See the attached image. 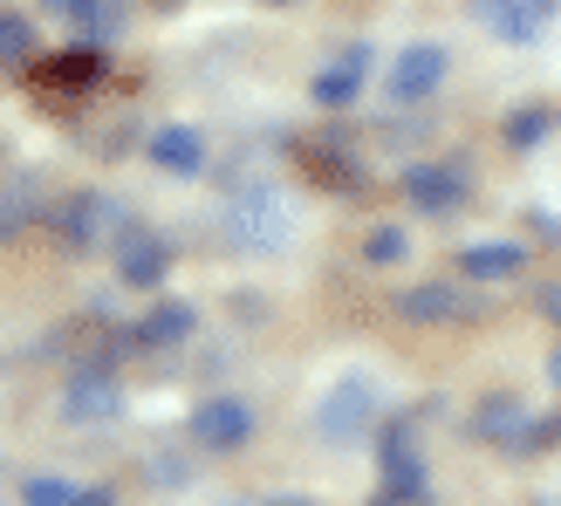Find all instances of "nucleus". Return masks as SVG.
Instances as JSON below:
<instances>
[{
    "label": "nucleus",
    "mask_w": 561,
    "mask_h": 506,
    "mask_svg": "<svg viewBox=\"0 0 561 506\" xmlns=\"http://www.w3.org/2000/svg\"><path fill=\"white\" fill-rule=\"evenodd\" d=\"M227 240L247 246V253H280L295 240V206L280 199V192H267V185L240 192V199L227 206Z\"/></svg>",
    "instance_id": "nucleus-1"
},
{
    "label": "nucleus",
    "mask_w": 561,
    "mask_h": 506,
    "mask_svg": "<svg viewBox=\"0 0 561 506\" xmlns=\"http://www.w3.org/2000/svg\"><path fill=\"white\" fill-rule=\"evenodd\" d=\"M370 425H377V383H370V377H343V383H329V390H322V404H316V432H322L329 445H356Z\"/></svg>",
    "instance_id": "nucleus-2"
},
{
    "label": "nucleus",
    "mask_w": 561,
    "mask_h": 506,
    "mask_svg": "<svg viewBox=\"0 0 561 506\" xmlns=\"http://www.w3.org/2000/svg\"><path fill=\"white\" fill-rule=\"evenodd\" d=\"M185 432H192V445H199V452H240V445L254 438V404H240V398H206V404H192Z\"/></svg>",
    "instance_id": "nucleus-3"
},
{
    "label": "nucleus",
    "mask_w": 561,
    "mask_h": 506,
    "mask_svg": "<svg viewBox=\"0 0 561 506\" xmlns=\"http://www.w3.org/2000/svg\"><path fill=\"white\" fill-rule=\"evenodd\" d=\"M466 14L480 21L486 35H500V42L527 48V42H541V35H548L554 0H466Z\"/></svg>",
    "instance_id": "nucleus-4"
},
{
    "label": "nucleus",
    "mask_w": 561,
    "mask_h": 506,
    "mask_svg": "<svg viewBox=\"0 0 561 506\" xmlns=\"http://www.w3.org/2000/svg\"><path fill=\"white\" fill-rule=\"evenodd\" d=\"M117 411H124V390H117V377H110L103 363H90V370L69 377V398H62L69 425H110Z\"/></svg>",
    "instance_id": "nucleus-5"
},
{
    "label": "nucleus",
    "mask_w": 561,
    "mask_h": 506,
    "mask_svg": "<svg viewBox=\"0 0 561 506\" xmlns=\"http://www.w3.org/2000/svg\"><path fill=\"white\" fill-rule=\"evenodd\" d=\"M445 69H453V55H445L438 42H411L398 62H390V96H398V103H425L445 82Z\"/></svg>",
    "instance_id": "nucleus-6"
},
{
    "label": "nucleus",
    "mask_w": 561,
    "mask_h": 506,
    "mask_svg": "<svg viewBox=\"0 0 561 506\" xmlns=\"http://www.w3.org/2000/svg\"><path fill=\"white\" fill-rule=\"evenodd\" d=\"M404 199L425 219H445V212L466 206V172H459V164H411V172H404Z\"/></svg>",
    "instance_id": "nucleus-7"
},
{
    "label": "nucleus",
    "mask_w": 561,
    "mask_h": 506,
    "mask_svg": "<svg viewBox=\"0 0 561 506\" xmlns=\"http://www.w3.org/2000/svg\"><path fill=\"white\" fill-rule=\"evenodd\" d=\"M117 219H124V212H117V199H103V192H76V199L55 212V233H62V240L82 253V246H103Z\"/></svg>",
    "instance_id": "nucleus-8"
},
{
    "label": "nucleus",
    "mask_w": 561,
    "mask_h": 506,
    "mask_svg": "<svg viewBox=\"0 0 561 506\" xmlns=\"http://www.w3.org/2000/svg\"><path fill=\"white\" fill-rule=\"evenodd\" d=\"M363 82H370V48H343V62H329L316 82H308V96H316L322 110H350L356 96H363Z\"/></svg>",
    "instance_id": "nucleus-9"
},
{
    "label": "nucleus",
    "mask_w": 561,
    "mask_h": 506,
    "mask_svg": "<svg viewBox=\"0 0 561 506\" xmlns=\"http://www.w3.org/2000/svg\"><path fill=\"white\" fill-rule=\"evenodd\" d=\"M425 486H432L425 459L411 452V438H404V432H390V438H383V493H390V499H404V506H417V499H425Z\"/></svg>",
    "instance_id": "nucleus-10"
},
{
    "label": "nucleus",
    "mask_w": 561,
    "mask_h": 506,
    "mask_svg": "<svg viewBox=\"0 0 561 506\" xmlns=\"http://www.w3.org/2000/svg\"><path fill=\"white\" fill-rule=\"evenodd\" d=\"M117 274H124V288H158V280L172 274V246H164L158 233H124Z\"/></svg>",
    "instance_id": "nucleus-11"
},
{
    "label": "nucleus",
    "mask_w": 561,
    "mask_h": 506,
    "mask_svg": "<svg viewBox=\"0 0 561 506\" xmlns=\"http://www.w3.org/2000/svg\"><path fill=\"white\" fill-rule=\"evenodd\" d=\"M145 158L164 164V172H179V179H199V164H206V137L192 130V124H164V130H151Z\"/></svg>",
    "instance_id": "nucleus-12"
},
{
    "label": "nucleus",
    "mask_w": 561,
    "mask_h": 506,
    "mask_svg": "<svg viewBox=\"0 0 561 506\" xmlns=\"http://www.w3.org/2000/svg\"><path fill=\"white\" fill-rule=\"evenodd\" d=\"M192 329H199V315H192L185 301H158L151 315L130 329V343L137 349H179V343H192Z\"/></svg>",
    "instance_id": "nucleus-13"
},
{
    "label": "nucleus",
    "mask_w": 561,
    "mask_h": 506,
    "mask_svg": "<svg viewBox=\"0 0 561 506\" xmlns=\"http://www.w3.org/2000/svg\"><path fill=\"white\" fill-rule=\"evenodd\" d=\"M459 267H466V280H507L527 267V246L520 240H472L459 253Z\"/></svg>",
    "instance_id": "nucleus-14"
},
{
    "label": "nucleus",
    "mask_w": 561,
    "mask_h": 506,
    "mask_svg": "<svg viewBox=\"0 0 561 506\" xmlns=\"http://www.w3.org/2000/svg\"><path fill=\"white\" fill-rule=\"evenodd\" d=\"M35 82H42V90H96V82H103V55H90V48H69V55H55V62H42L35 69Z\"/></svg>",
    "instance_id": "nucleus-15"
},
{
    "label": "nucleus",
    "mask_w": 561,
    "mask_h": 506,
    "mask_svg": "<svg viewBox=\"0 0 561 506\" xmlns=\"http://www.w3.org/2000/svg\"><path fill=\"white\" fill-rule=\"evenodd\" d=\"M42 14L69 21L82 42H110V35H117V8H110V0H42Z\"/></svg>",
    "instance_id": "nucleus-16"
},
{
    "label": "nucleus",
    "mask_w": 561,
    "mask_h": 506,
    "mask_svg": "<svg viewBox=\"0 0 561 506\" xmlns=\"http://www.w3.org/2000/svg\"><path fill=\"white\" fill-rule=\"evenodd\" d=\"M520 432H527V404L520 398H486L480 411H472V438H486V445H507L514 452Z\"/></svg>",
    "instance_id": "nucleus-17"
},
{
    "label": "nucleus",
    "mask_w": 561,
    "mask_h": 506,
    "mask_svg": "<svg viewBox=\"0 0 561 506\" xmlns=\"http://www.w3.org/2000/svg\"><path fill=\"white\" fill-rule=\"evenodd\" d=\"M466 295H453V288H438V280H432V288H404L398 295V315L404 322H459L466 315Z\"/></svg>",
    "instance_id": "nucleus-18"
},
{
    "label": "nucleus",
    "mask_w": 561,
    "mask_h": 506,
    "mask_svg": "<svg viewBox=\"0 0 561 506\" xmlns=\"http://www.w3.org/2000/svg\"><path fill=\"white\" fill-rule=\"evenodd\" d=\"M548 130H554V110L548 103H520L514 117H507V145L514 151H535V145H548Z\"/></svg>",
    "instance_id": "nucleus-19"
},
{
    "label": "nucleus",
    "mask_w": 561,
    "mask_h": 506,
    "mask_svg": "<svg viewBox=\"0 0 561 506\" xmlns=\"http://www.w3.org/2000/svg\"><path fill=\"white\" fill-rule=\"evenodd\" d=\"M35 55V21L27 14H0V69H21Z\"/></svg>",
    "instance_id": "nucleus-20"
},
{
    "label": "nucleus",
    "mask_w": 561,
    "mask_h": 506,
    "mask_svg": "<svg viewBox=\"0 0 561 506\" xmlns=\"http://www.w3.org/2000/svg\"><path fill=\"white\" fill-rule=\"evenodd\" d=\"M35 212H42V192H35V185H14L8 199H0V240H8V233H21Z\"/></svg>",
    "instance_id": "nucleus-21"
},
{
    "label": "nucleus",
    "mask_w": 561,
    "mask_h": 506,
    "mask_svg": "<svg viewBox=\"0 0 561 506\" xmlns=\"http://www.w3.org/2000/svg\"><path fill=\"white\" fill-rule=\"evenodd\" d=\"M69 499H76V486L55 480V472H35V480L21 486V506H69Z\"/></svg>",
    "instance_id": "nucleus-22"
},
{
    "label": "nucleus",
    "mask_w": 561,
    "mask_h": 506,
    "mask_svg": "<svg viewBox=\"0 0 561 506\" xmlns=\"http://www.w3.org/2000/svg\"><path fill=\"white\" fill-rule=\"evenodd\" d=\"M404 246H411V240H404L398 227H377L370 240H363V261H370V267H390V261H404Z\"/></svg>",
    "instance_id": "nucleus-23"
},
{
    "label": "nucleus",
    "mask_w": 561,
    "mask_h": 506,
    "mask_svg": "<svg viewBox=\"0 0 561 506\" xmlns=\"http://www.w3.org/2000/svg\"><path fill=\"white\" fill-rule=\"evenodd\" d=\"M69 506H117V493H110V486H90V493H76Z\"/></svg>",
    "instance_id": "nucleus-24"
},
{
    "label": "nucleus",
    "mask_w": 561,
    "mask_h": 506,
    "mask_svg": "<svg viewBox=\"0 0 561 506\" xmlns=\"http://www.w3.org/2000/svg\"><path fill=\"white\" fill-rule=\"evenodd\" d=\"M541 315H548V322H561V280H554V288L541 295Z\"/></svg>",
    "instance_id": "nucleus-25"
},
{
    "label": "nucleus",
    "mask_w": 561,
    "mask_h": 506,
    "mask_svg": "<svg viewBox=\"0 0 561 506\" xmlns=\"http://www.w3.org/2000/svg\"><path fill=\"white\" fill-rule=\"evenodd\" d=\"M267 506H316V499H301V493H280V499H267Z\"/></svg>",
    "instance_id": "nucleus-26"
},
{
    "label": "nucleus",
    "mask_w": 561,
    "mask_h": 506,
    "mask_svg": "<svg viewBox=\"0 0 561 506\" xmlns=\"http://www.w3.org/2000/svg\"><path fill=\"white\" fill-rule=\"evenodd\" d=\"M548 383H554V390H561V349H554V356H548Z\"/></svg>",
    "instance_id": "nucleus-27"
},
{
    "label": "nucleus",
    "mask_w": 561,
    "mask_h": 506,
    "mask_svg": "<svg viewBox=\"0 0 561 506\" xmlns=\"http://www.w3.org/2000/svg\"><path fill=\"white\" fill-rule=\"evenodd\" d=\"M370 506H404V499H390V493H383V499H370Z\"/></svg>",
    "instance_id": "nucleus-28"
},
{
    "label": "nucleus",
    "mask_w": 561,
    "mask_h": 506,
    "mask_svg": "<svg viewBox=\"0 0 561 506\" xmlns=\"http://www.w3.org/2000/svg\"><path fill=\"white\" fill-rule=\"evenodd\" d=\"M267 8H288V0H267Z\"/></svg>",
    "instance_id": "nucleus-29"
}]
</instances>
